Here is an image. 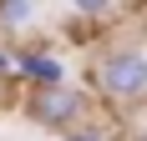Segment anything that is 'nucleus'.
Wrapping results in <instances>:
<instances>
[{
	"mask_svg": "<svg viewBox=\"0 0 147 141\" xmlns=\"http://www.w3.org/2000/svg\"><path fill=\"white\" fill-rule=\"evenodd\" d=\"M66 5H71L76 20H107V15H117L122 0H66Z\"/></svg>",
	"mask_w": 147,
	"mask_h": 141,
	"instance_id": "nucleus-6",
	"label": "nucleus"
},
{
	"mask_svg": "<svg viewBox=\"0 0 147 141\" xmlns=\"http://www.w3.org/2000/svg\"><path fill=\"white\" fill-rule=\"evenodd\" d=\"M20 91H46V86H66V51L56 41H20V66H15Z\"/></svg>",
	"mask_w": 147,
	"mask_h": 141,
	"instance_id": "nucleus-3",
	"label": "nucleus"
},
{
	"mask_svg": "<svg viewBox=\"0 0 147 141\" xmlns=\"http://www.w3.org/2000/svg\"><path fill=\"white\" fill-rule=\"evenodd\" d=\"M20 111H26L30 126L51 131V136H66L71 126L91 121V96L81 86H46V91H20Z\"/></svg>",
	"mask_w": 147,
	"mask_h": 141,
	"instance_id": "nucleus-2",
	"label": "nucleus"
},
{
	"mask_svg": "<svg viewBox=\"0 0 147 141\" xmlns=\"http://www.w3.org/2000/svg\"><path fill=\"white\" fill-rule=\"evenodd\" d=\"M56 141H122V136H117L112 126H107V121H96V116H91V121H81V126H71L66 136H56Z\"/></svg>",
	"mask_w": 147,
	"mask_h": 141,
	"instance_id": "nucleus-5",
	"label": "nucleus"
},
{
	"mask_svg": "<svg viewBox=\"0 0 147 141\" xmlns=\"http://www.w3.org/2000/svg\"><path fill=\"white\" fill-rule=\"evenodd\" d=\"M127 141H147V101L132 111V136H127Z\"/></svg>",
	"mask_w": 147,
	"mask_h": 141,
	"instance_id": "nucleus-8",
	"label": "nucleus"
},
{
	"mask_svg": "<svg viewBox=\"0 0 147 141\" xmlns=\"http://www.w3.org/2000/svg\"><path fill=\"white\" fill-rule=\"evenodd\" d=\"M36 20V0H0V30H26Z\"/></svg>",
	"mask_w": 147,
	"mask_h": 141,
	"instance_id": "nucleus-4",
	"label": "nucleus"
},
{
	"mask_svg": "<svg viewBox=\"0 0 147 141\" xmlns=\"http://www.w3.org/2000/svg\"><path fill=\"white\" fill-rule=\"evenodd\" d=\"M91 91L102 96V106L132 116L137 106L147 101V51L142 45H102L96 61H91Z\"/></svg>",
	"mask_w": 147,
	"mask_h": 141,
	"instance_id": "nucleus-1",
	"label": "nucleus"
},
{
	"mask_svg": "<svg viewBox=\"0 0 147 141\" xmlns=\"http://www.w3.org/2000/svg\"><path fill=\"white\" fill-rule=\"evenodd\" d=\"M15 66H20V45L0 41V86H15ZM15 91H20V86H15Z\"/></svg>",
	"mask_w": 147,
	"mask_h": 141,
	"instance_id": "nucleus-7",
	"label": "nucleus"
}]
</instances>
